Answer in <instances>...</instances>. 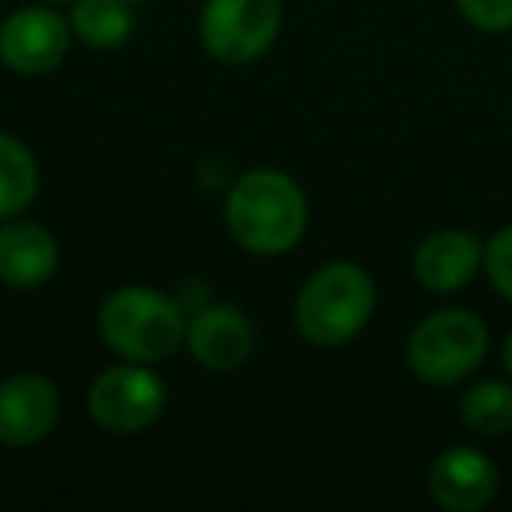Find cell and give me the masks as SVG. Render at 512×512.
I'll use <instances>...</instances> for the list:
<instances>
[{"label": "cell", "mask_w": 512, "mask_h": 512, "mask_svg": "<svg viewBox=\"0 0 512 512\" xmlns=\"http://www.w3.org/2000/svg\"><path fill=\"white\" fill-rule=\"evenodd\" d=\"M484 267V242L463 228H442L414 249V278L425 292L453 295L467 288Z\"/></svg>", "instance_id": "11"}, {"label": "cell", "mask_w": 512, "mask_h": 512, "mask_svg": "<svg viewBox=\"0 0 512 512\" xmlns=\"http://www.w3.org/2000/svg\"><path fill=\"white\" fill-rule=\"evenodd\" d=\"M60 421V390L43 372L0 379V446L29 449L50 439Z\"/></svg>", "instance_id": "8"}, {"label": "cell", "mask_w": 512, "mask_h": 512, "mask_svg": "<svg viewBox=\"0 0 512 512\" xmlns=\"http://www.w3.org/2000/svg\"><path fill=\"white\" fill-rule=\"evenodd\" d=\"M460 418L477 435L512 432V379H481L460 400Z\"/></svg>", "instance_id": "15"}, {"label": "cell", "mask_w": 512, "mask_h": 512, "mask_svg": "<svg viewBox=\"0 0 512 512\" xmlns=\"http://www.w3.org/2000/svg\"><path fill=\"white\" fill-rule=\"evenodd\" d=\"M74 39L92 50H116L134 36V4L127 0H71L67 11Z\"/></svg>", "instance_id": "13"}, {"label": "cell", "mask_w": 512, "mask_h": 512, "mask_svg": "<svg viewBox=\"0 0 512 512\" xmlns=\"http://www.w3.org/2000/svg\"><path fill=\"white\" fill-rule=\"evenodd\" d=\"M281 0H207L200 11V43L218 64L260 60L281 36Z\"/></svg>", "instance_id": "5"}, {"label": "cell", "mask_w": 512, "mask_h": 512, "mask_svg": "<svg viewBox=\"0 0 512 512\" xmlns=\"http://www.w3.org/2000/svg\"><path fill=\"white\" fill-rule=\"evenodd\" d=\"M428 495L446 512H477L498 495V470L481 449L449 446L428 467Z\"/></svg>", "instance_id": "10"}, {"label": "cell", "mask_w": 512, "mask_h": 512, "mask_svg": "<svg viewBox=\"0 0 512 512\" xmlns=\"http://www.w3.org/2000/svg\"><path fill=\"white\" fill-rule=\"evenodd\" d=\"M484 271L488 281L505 302H512V225L498 228L488 242H484Z\"/></svg>", "instance_id": "16"}, {"label": "cell", "mask_w": 512, "mask_h": 512, "mask_svg": "<svg viewBox=\"0 0 512 512\" xmlns=\"http://www.w3.org/2000/svg\"><path fill=\"white\" fill-rule=\"evenodd\" d=\"M39 193V165L29 144L0 130V221L18 218Z\"/></svg>", "instance_id": "14"}, {"label": "cell", "mask_w": 512, "mask_h": 512, "mask_svg": "<svg viewBox=\"0 0 512 512\" xmlns=\"http://www.w3.org/2000/svg\"><path fill=\"white\" fill-rule=\"evenodd\" d=\"M71 39V22L53 8H18L0 25V64L22 78H43L67 60Z\"/></svg>", "instance_id": "7"}, {"label": "cell", "mask_w": 512, "mask_h": 512, "mask_svg": "<svg viewBox=\"0 0 512 512\" xmlns=\"http://www.w3.org/2000/svg\"><path fill=\"white\" fill-rule=\"evenodd\" d=\"M376 313V285L351 260L320 267L295 295V330L313 348H344L369 327Z\"/></svg>", "instance_id": "3"}, {"label": "cell", "mask_w": 512, "mask_h": 512, "mask_svg": "<svg viewBox=\"0 0 512 512\" xmlns=\"http://www.w3.org/2000/svg\"><path fill=\"white\" fill-rule=\"evenodd\" d=\"M502 365H505V372H509V379H512V330L505 334V344H502Z\"/></svg>", "instance_id": "18"}, {"label": "cell", "mask_w": 512, "mask_h": 512, "mask_svg": "<svg viewBox=\"0 0 512 512\" xmlns=\"http://www.w3.org/2000/svg\"><path fill=\"white\" fill-rule=\"evenodd\" d=\"M467 25L481 32H509L512 29V0H456Z\"/></svg>", "instance_id": "17"}, {"label": "cell", "mask_w": 512, "mask_h": 512, "mask_svg": "<svg viewBox=\"0 0 512 512\" xmlns=\"http://www.w3.org/2000/svg\"><path fill=\"white\" fill-rule=\"evenodd\" d=\"M60 246L53 232L39 221H0V281L18 292H36L57 274Z\"/></svg>", "instance_id": "12"}, {"label": "cell", "mask_w": 512, "mask_h": 512, "mask_svg": "<svg viewBox=\"0 0 512 512\" xmlns=\"http://www.w3.org/2000/svg\"><path fill=\"white\" fill-rule=\"evenodd\" d=\"M225 225L246 253H292L309 228L306 190L281 169H249L225 197Z\"/></svg>", "instance_id": "1"}, {"label": "cell", "mask_w": 512, "mask_h": 512, "mask_svg": "<svg viewBox=\"0 0 512 512\" xmlns=\"http://www.w3.org/2000/svg\"><path fill=\"white\" fill-rule=\"evenodd\" d=\"M186 309L148 285H123L99 306V337L123 362L158 365L186 341Z\"/></svg>", "instance_id": "2"}, {"label": "cell", "mask_w": 512, "mask_h": 512, "mask_svg": "<svg viewBox=\"0 0 512 512\" xmlns=\"http://www.w3.org/2000/svg\"><path fill=\"white\" fill-rule=\"evenodd\" d=\"M488 327L477 313L446 306L428 313L407 337V369L428 386H456L481 369Z\"/></svg>", "instance_id": "4"}, {"label": "cell", "mask_w": 512, "mask_h": 512, "mask_svg": "<svg viewBox=\"0 0 512 512\" xmlns=\"http://www.w3.org/2000/svg\"><path fill=\"white\" fill-rule=\"evenodd\" d=\"M43 4H71V0H43Z\"/></svg>", "instance_id": "19"}, {"label": "cell", "mask_w": 512, "mask_h": 512, "mask_svg": "<svg viewBox=\"0 0 512 512\" xmlns=\"http://www.w3.org/2000/svg\"><path fill=\"white\" fill-rule=\"evenodd\" d=\"M169 404L162 376L151 372V365L123 362L99 372L88 390V414L95 425L113 435H137L148 432Z\"/></svg>", "instance_id": "6"}, {"label": "cell", "mask_w": 512, "mask_h": 512, "mask_svg": "<svg viewBox=\"0 0 512 512\" xmlns=\"http://www.w3.org/2000/svg\"><path fill=\"white\" fill-rule=\"evenodd\" d=\"M253 323L239 306L211 302L197 313L186 316V341L183 348L193 355V362L207 372H235L253 355Z\"/></svg>", "instance_id": "9"}, {"label": "cell", "mask_w": 512, "mask_h": 512, "mask_svg": "<svg viewBox=\"0 0 512 512\" xmlns=\"http://www.w3.org/2000/svg\"><path fill=\"white\" fill-rule=\"evenodd\" d=\"M127 4H134V8H137V4H148V0H127Z\"/></svg>", "instance_id": "20"}]
</instances>
